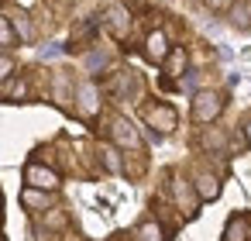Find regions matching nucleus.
<instances>
[{
	"instance_id": "1",
	"label": "nucleus",
	"mask_w": 251,
	"mask_h": 241,
	"mask_svg": "<svg viewBox=\"0 0 251 241\" xmlns=\"http://www.w3.org/2000/svg\"><path fill=\"white\" fill-rule=\"evenodd\" d=\"M220 110H224L220 93H213V90H196L193 93V121L196 124H213L220 117Z\"/></svg>"
},
{
	"instance_id": "2",
	"label": "nucleus",
	"mask_w": 251,
	"mask_h": 241,
	"mask_svg": "<svg viewBox=\"0 0 251 241\" xmlns=\"http://www.w3.org/2000/svg\"><path fill=\"white\" fill-rule=\"evenodd\" d=\"M172 196H176V207H179L182 217H196V210H200L203 200H200L193 179H182V176L176 172V176H172Z\"/></svg>"
},
{
	"instance_id": "3",
	"label": "nucleus",
	"mask_w": 251,
	"mask_h": 241,
	"mask_svg": "<svg viewBox=\"0 0 251 241\" xmlns=\"http://www.w3.org/2000/svg\"><path fill=\"white\" fill-rule=\"evenodd\" d=\"M76 110H79V117H86V121H93L97 114H100V86L97 83H79L76 86Z\"/></svg>"
},
{
	"instance_id": "4",
	"label": "nucleus",
	"mask_w": 251,
	"mask_h": 241,
	"mask_svg": "<svg viewBox=\"0 0 251 241\" xmlns=\"http://www.w3.org/2000/svg\"><path fill=\"white\" fill-rule=\"evenodd\" d=\"M25 183L55 193V189H59V172L49 169V165H42V162H28V165H25Z\"/></svg>"
},
{
	"instance_id": "5",
	"label": "nucleus",
	"mask_w": 251,
	"mask_h": 241,
	"mask_svg": "<svg viewBox=\"0 0 251 241\" xmlns=\"http://www.w3.org/2000/svg\"><path fill=\"white\" fill-rule=\"evenodd\" d=\"M145 121H148V128H158L162 134H169V131H176V107H169V104H151V107H145Z\"/></svg>"
},
{
	"instance_id": "6",
	"label": "nucleus",
	"mask_w": 251,
	"mask_h": 241,
	"mask_svg": "<svg viewBox=\"0 0 251 241\" xmlns=\"http://www.w3.org/2000/svg\"><path fill=\"white\" fill-rule=\"evenodd\" d=\"M110 138H114L117 148H141V134H138V128H134L127 117H114V124H110Z\"/></svg>"
},
{
	"instance_id": "7",
	"label": "nucleus",
	"mask_w": 251,
	"mask_h": 241,
	"mask_svg": "<svg viewBox=\"0 0 251 241\" xmlns=\"http://www.w3.org/2000/svg\"><path fill=\"white\" fill-rule=\"evenodd\" d=\"M193 186H196V193H200V200H203V203L220 196V176H213L210 169H200V172L193 176Z\"/></svg>"
},
{
	"instance_id": "8",
	"label": "nucleus",
	"mask_w": 251,
	"mask_h": 241,
	"mask_svg": "<svg viewBox=\"0 0 251 241\" xmlns=\"http://www.w3.org/2000/svg\"><path fill=\"white\" fill-rule=\"evenodd\" d=\"M52 189H38V186H25L21 193V203L31 210V214H42V210H52Z\"/></svg>"
},
{
	"instance_id": "9",
	"label": "nucleus",
	"mask_w": 251,
	"mask_h": 241,
	"mask_svg": "<svg viewBox=\"0 0 251 241\" xmlns=\"http://www.w3.org/2000/svg\"><path fill=\"white\" fill-rule=\"evenodd\" d=\"M169 52H172V49H169L165 31H151V35L145 38V55H148L151 62H158V66H162V62L169 59Z\"/></svg>"
},
{
	"instance_id": "10",
	"label": "nucleus",
	"mask_w": 251,
	"mask_h": 241,
	"mask_svg": "<svg viewBox=\"0 0 251 241\" xmlns=\"http://www.w3.org/2000/svg\"><path fill=\"white\" fill-rule=\"evenodd\" d=\"M114 97H138V76L131 73V69H124V73H117L114 80H110V86H107Z\"/></svg>"
},
{
	"instance_id": "11",
	"label": "nucleus",
	"mask_w": 251,
	"mask_h": 241,
	"mask_svg": "<svg viewBox=\"0 0 251 241\" xmlns=\"http://www.w3.org/2000/svg\"><path fill=\"white\" fill-rule=\"evenodd\" d=\"M103 18H107V28H110V31L117 35V38H124V35H127V25H131L127 18H131V14H127V11H124L121 4H110Z\"/></svg>"
},
{
	"instance_id": "12",
	"label": "nucleus",
	"mask_w": 251,
	"mask_h": 241,
	"mask_svg": "<svg viewBox=\"0 0 251 241\" xmlns=\"http://www.w3.org/2000/svg\"><path fill=\"white\" fill-rule=\"evenodd\" d=\"M186 62H189L186 49H172V52H169V59H165L162 66H165L169 80H182V76H186Z\"/></svg>"
},
{
	"instance_id": "13",
	"label": "nucleus",
	"mask_w": 251,
	"mask_h": 241,
	"mask_svg": "<svg viewBox=\"0 0 251 241\" xmlns=\"http://www.w3.org/2000/svg\"><path fill=\"white\" fill-rule=\"evenodd\" d=\"M224 241H248V217L234 214L227 220V231H224Z\"/></svg>"
},
{
	"instance_id": "14",
	"label": "nucleus",
	"mask_w": 251,
	"mask_h": 241,
	"mask_svg": "<svg viewBox=\"0 0 251 241\" xmlns=\"http://www.w3.org/2000/svg\"><path fill=\"white\" fill-rule=\"evenodd\" d=\"M162 238H165V234H162V224H155L151 217L141 220L138 231H134V241H162Z\"/></svg>"
},
{
	"instance_id": "15",
	"label": "nucleus",
	"mask_w": 251,
	"mask_h": 241,
	"mask_svg": "<svg viewBox=\"0 0 251 241\" xmlns=\"http://www.w3.org/2000/svg\"><path fill=\"white\" fill-rule=\"evenodd\" d=\"M14 42H18L14 21H11V18H0V49H11Z\"/></svg>"
},
{
	"instance_id": "16",
	"label": "nucleus",
	"mask_w": 251,
	"mask_h": 241,
	"mask_svg": "<svg viewBox=\"0 0 251 241\" xmlns=\"http://www.w3.org/2000/svg\"><path fill=\"white\" fill-rule=\"evenodd\" d=\"M83 66H86V73H97V69H103V66H107V52H90V55L83 59Z\"/></svg>"
},
{
	"instance_id": "17",
	"label": "nucleus",
	"mask_w": 251,
	"mask_h": 241,
	"mask_svg": "<svg viewBox=\"0 0 251 241\" xmlns=\"http://www.w3.org/2000/svg\"><path fill=\"white\" fill-rule=\"evenodd\" d=\"M100 155H103V165L110 169V172H121V159H117V148H100Z\"/></svg>"
},
{
	"instance_id": "18",
	"label": "nucleus",
	"mask_w": 251,
	"mask_h": 241,
	"mask_svg": "<svg viewBox=\"0 0 251 241\" xmlns=\"http://www.w3.org/2000/svg\"><path fill=\"white\" fill-rule=\"evenodd\" d=\"M11 21H14V31H18L25 42H31V25H28V18H25V14H14Z\"/></svg>"
},
{
	"instance_id": "19",
	"label": "nucleus",
	"mask_w": 251,
	"mask_h": 241,
	"mask_svg": "<svg viewBox=\"0 0 251 241\" xmlns=\"http://www.w3.org/2000/svg\"><path fill=\"white\" fill-rule=\"evenodd\" d=\"M203 148H224V134H220L217 128H210V131L203 134Z\"/></svg>"
},
{
	"instance_id": "20",
	"label": "nucleus",
	"mask_w": 251,
	"mask_h": 241,
	"mask_svg": "<svg viewBox=\"0 0 251 241\" xmlns=\"http://www.w3.org/2000/svg\"><path fill=\"white\" fill-rule=\"evenodd\" d=\"M18 69V62L11 59V55H0V83H4V80H11V73Z\"/></svg>"
},
{
	"instance_id": "21",
	"label": "nucleus",
	"mask_w": 251,
	"mask_h": 241,
	"mask_svg": "<svg viewBox=\"0 0 251 241\" xmlns=\"http://www.w3.org/2000/svg\"><path fill=\"white\" fill-rule=\"evenodd\" d=\"M179 86H182V90H196V86H200V73H186V76L179 80Z\"/></svg>"
},
{
	"instance_id": "22",
	"label": "nucleus",
	"mask_w": 251,
	"mask_h": 241,
	"mask_svg": "<svg viewBox=\"0 0 251 241\" xmlns=\"http://www.w3.org/2000/svg\"><path fill=\"white\" fill-rule=\"evenodd\" d=\"M203 4H206L210 11H217V14H224V11L230 7V0H203Z\"/></svg>"
},
{
	"instance_id": "23",
	"label": "nucleus",
	"mask_w": 251,
	"mask_h": 241,
	"mask_svg": "<svg viewBox=\"0 0 251 241\" xmlns=\"http://www.w3.org/2000/svg\"><path fill=\"white\" fill-rule=\"evenodd\" d=\"M62 52H66L62 45H49V49H42L38 55H42V59H55V55H62Z\"/></svg>"
},
{
	"instance_id": "24",
	"label": "nucleus",
	"mask_w": 251,
	"mask_h": 241,
	"mask_svg": "<svg viewBox=\"0 0 251 241\" xmlns=\"http://www.w3.org/2000/svg\"><path fill=\"white\" fill-rule=\"evenodd\" d=\"M241 134H244V145L251 148V117H244V124H241Z\"/></svg>"
},
{
	"instance_id": "25",
	"label": "nucleus",
	"mask_w": 251,
	"mask_h": 241,
	"mask_svg": "<svg viewBox=\"0 0 251 241\" xmlns=\"http://www.w3.org/2000/svg\"><path fill=\"white\" fill-rule=\"evenodd\" d=\"M0 241H4V238H0Z\"/></svg>"
}]
</instances>
